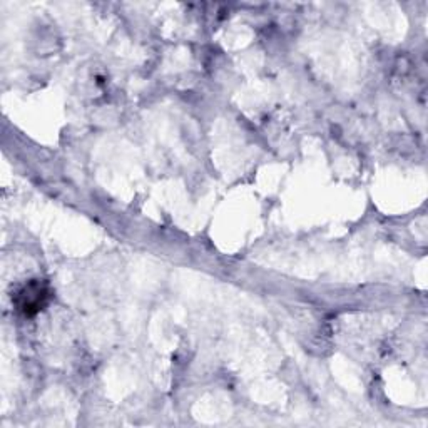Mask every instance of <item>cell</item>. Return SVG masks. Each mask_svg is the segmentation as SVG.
<instances>
[{
  "label": "cell",
  "instance_id": "obj_1",
  "mask_svg": "<svg viewBox=\"0 0 428 428\" xmlns=\"http://www.w3.org/2000/svg\"><path fill=\"white\" fill-rule=\"evenodd\" d=\"M45 298H47V291L38 283H34L21 293V303L19 304H21V310H24L27 315H30L32 310L37 311L44 304Z\"/></svg>",
  "mask_w": 428,
  "mask_h": 428
}]
</instances>
